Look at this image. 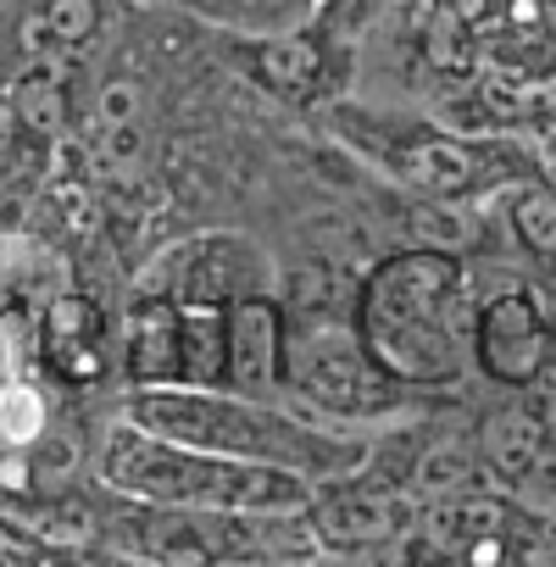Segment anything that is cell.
<instances>
[{
  "instance_id": "8",
  "label": "cell",
  "mask_w": 556,
  "mask_h": 567,
  "mask_svg": "<svg viewBox=\"0 0 556 567\" xmlns=\"http://www.w3.org/2000/svg\"><path fill=\"white\" fill-rule=\"evenodd\" d=\"M473 368L501 390H534L556 368V323L528 278L473 290Z\"/></svg>"
},
{
  "instance_id": "7",
  "label": "cell",
  "mask_w": 556,
  "mask_h": 567,
  "mask_svg": "<svg viewBox=\"0 0 556 567\" xmlns=\"http://www.w3.org/2000/svg\"><path fill=\"white\" fill-rule=\"evenodd\" d=\"M140 290L145 296H162L173 307L228 312L234 301L278 296V261L250 234L206 228V234H184V239L162 245L151 256V267L140 272Z\"/></svg>"
},
{
  "instance_id": "9",
  "label": "cell",
  "mask_w": 556,
  "mask_h": 567,
  "mask_svg": "<svg viewBox=\"0 0 556 567\" xmlns=\"http://www.w3.org/2000/svg\"><path fill=\"white\" fill-rule=\"evenodd\" d=\"M307 523H312L318 545L362 550V545H384V539L412 534L418 512H412L390 484H373V478H368V467H357V473L329 478V484H318V489H312Z\"/></svg>"
},
{
  "instance_id": "1",
  "label": "cell",
  "mask_w": 556,
  "mask_h": 567,
  "mask_svg": "<svg viewBox=\"0 0 556 567\" xmlns=\"http://www.w3.org/2000/svg\"><path fill=\"white\" fill-rule=\"evenodd\" d=\"M351 323L368 357L418 395H445L473 373V284L445 245L379 256L357 284Z\"/></svg>"
},
{
  "instance_id": "4",
  "label": "cell",
  "mask_w": 556,
  "mask_h": 567,
  "mask_svg": "<svg viewBox=\"0 0 556 567\" xmlns=\"http://www.w3.org/2000/svg\"><path fill=\"white\" fill-rule=\"evenodd\" d=\"M323 123L334 140H346L362 162H373L390 184L423 200H473L490 189H512L539 178L534 156L512 140H467L412 112L384 106H323Z\"/></svg>"
},
{
  "instance_id": "11",
  "label": "cell",
  "mask_w": 556,
  "mask_h": 567,
  "mask_svg": "<svg viewBox=\"0 0 556 567\" xmlns=\"http://www.w3.org/2000/svg\"><path fill=\"white\" fill-rule=\"evenodd\" d=\"M178 318L184 307L134 290L117 329V373L128 390H178Z\"/></svg>"
},
{
  "instance_id": "13",
  "label": "cell",
  "mask_w": 556,
  "mask_h": 567,
  "mask_svg": "<svg viewBox=\"0 0 556 567\" xmlns=\"http://www.w3.org/2000/svg\"><path fill=\"white\" fill-rule=\"evenodd\" d=\"M245 68L285 101H318L323 90V56L301 40H261L245 51Z\"/></svg>"
},
{
  "instance_id": "3",
  "label": "cell",
  "mask_w": 556,
  "mask_h": 567,
  "mask_svg": "<svg viewBox=\"0 0 556 567\" xmlns=\"http://www.w3.org/2000/svg\"><path fill=\"white\" fill-rule=\"evenodd\" d=\"M95 478L117 501L140 506H189V512H261V517H307L312 489L296 473L228 462L195 445H173L156 434H140L134 423H112L95 451Z\"/></svg>"
},
{
  "instance_id": "12",
  "label": "cell",
  "mask_w": 556,
  "mask_h": 567,
  "mask_svg": "<svg viewBox=\"0 0 556 567\" xmlns=\"http://www.w3.org/2000/svg\"><path fill=\"white\" fill-rule=\"evenodd\" d=\"M40 346H45V362L56 368L62 384H95V379H106V368L117 357V334L106 329L101 307L84 301V296H56L51 301Z\"/></svg>"
},
{
  "instance_id": "2",
  "label": "cell",
  "mask_w": 556,
  "mask_h": 567,
  "mask_svg": "<svg viewBox=\"0 0 556 567\" xmlns=\"http://www.w3.org/2000/svg\"><path fill=\"white\" fill-rule=\"evenodd\" d=\"M117 417L134 423L140 434L195 445V451H212L228 462L278 467L307 484H329V478H346L373 462L368 434L312 423L307 412H296L285 401H245L228 390H128Z\"/></svg>"
},
{
  "instance_id": "10",
  "label": "cell",
  "mask_w": 556,
  "mask_h": 567,
  "mask_svg": "<svg viewBox=\"0 0 556 567\" xmlns=\"http://www.w3.org/2000/svg\"><path fill=\"white\" fill-rule=\"evenodd\" d=\"M285 301L250 296L223 312L228 351H223V390L245 401H285ZM290 406V401H285Z\"/></svg>"
},
{
  "instance_id": "15",
  "label": "cell",
  "mask_w": 556,
  "mask_h": 567,
  "mask_svg": "<svg viewBox=\"0 0 556 567\" xmlns=\"http://www.w3.org/2000/svg\"><path fill=\"white\" fill-rule=\"evenodd\" d=\"M45 434V395L29 379H7L0 390V445L7 451H29Z\"/></svg>"
},
{
  "instance_id": "14",
  "label": "cell",
  "mask_w": 556,
  "mask_h": 567,
  "mask_svg": "<svg viewBox=\"0 0 556 567\" xmlns=\"http://www.w3.org/2000/svg\"><path fill=\"white\" fill-rule=\"evenodd\" d=\"M506 228L534 256H556V189H545L539 178L512 184L506 189Z\"/></svg>"
},
{
  "instance_id": "5",
  "label": "cell",
  "mask_w": 556,
  "mask_h": 567,
  "mask_svg": "<svg viewBox=\"0 0 556 567\" xmlns=\"http://www.w3.org/2000/svg\"><path fill=\"white\" fill-rule=\"evenodd\" d=\"M285 401L329 429H373L412 417L429 395L395 384L368 346L357 340L351 318H290L285 323Z\"/></svg>"
},
{
  "instance_id": "6",
  "label": "cell",
  "mask_w": 556,
  "mask_h": 567,
  "mask_svg": "<svg viewBox=\"0 0 556 567\" xmlns=\"http://www.w3.org/2000/svg\"><path fill=\"white\" fill-rule=\"evenodd\" d=\"M112 539L117 550L151 567H272L307 561L318 545L307 517H261V512H189V506H140L117 501Z\"/></svg>"
}]
</instances>
